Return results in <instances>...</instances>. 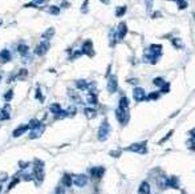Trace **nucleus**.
Segmentation results:
<instances>
[{
    "mask_svg": "<svg viewBox=\"0 0 195 194\" xmlns=\"http://www.w3.org/2000/svg\"><path fill=\"white\" fill-rule=\"evenodd\" d=\"M162 55H163V52H162L161 44H150L149 48L145 49V52H143V61L155 65L158 60L162 57Z\"/></svg>",
    "mask_w": 195,
    "mask_h": 194,
    "instance_id": "obj_1",
    "label": "nucleus"
},
{
    "mask_svg": "<svg viewBox=\"0 0 195 194\" xmlns=\"http://www.w3.org/2000/svg\"><path fill=\"white\" fill-rule=\"evenodd\" d=\"M44 168H45V162L41 161L40 158H35L33 160V175L35 180L37 181V185H40L44 181V177H45V173H44Z\"/></svg>",
    "mask_w": 195,
    "mask_h": 194,
    "instance_id": "obj_2",
    "label": "nucleus"
},
{
    "mask_svg": "<svg viewBox=\"0 0 195 194\" xmlns=\"http://www.w3.org/2000/svg\"><path fill=\"white\" fill-rule=\"evenodd\" d=\"M110 132H112V126H110V124L108 120H104V121L101 122L100 128H98V132H97V137L100 141H105L106 138L109 137Z\"/></svg>",
    "mask_w": 195,
    "mask_h": 194,
    "instance_id": "obj_3",
    "label": "nucleus"
},
{
    "mask_svg": "<svg viewBox=\"0 0 195 194\" xmlns=\"http://www.w3.org/2000/svg\"><path fill=\"white\" fill-rule=\"evenodd\" d=\"M148 141H141V142H134V144L129 145L127 148H125V150L127 152H134L139 153V154H146L148 153Z\"/></svg>",
    "mask_w": 195,
    "mask_h": 194,
    "instance_id": "obj_4",
    "label": "nucleus"
},
{
    "mask_svg": "<svg viewBox=\"0 0 195 194\" xmlns=\"http://www.w3.org/2000/svg\"><path fill=\"white\" fill-rule=\"evenodd\" d=\"M81 52L82 55H85L88 57H94V45H93V41H92L90 39L85 40V41L82 43V45H81Z\"/></svg>",
    "mask_w": 195,
    "mask_h": 194,
    "instance_id": "obj_5",
    "label": "nucleus"
},
{
    "mask_svg": "<svg viewBox=\"0 0 195 194\" xmlns=\"http://www.w3.org/2000/svg\"><path fill=\"white\" fill-rule=\"evenodd\" d=\"M116 117H117V121H118L121 125H126V124L129 122V118H130V115H129V109L117 108V109H116Z\"/></svg>",
    "mask_w": 195,
    "mask_h": 194,
    "instance_id": "obj_6",
    "label": "nucleus"
},
{
    "mask_svg": "<svg viewBox=\"0 0 195 194\" xmlns=\"http://www.w3.org/2000/svg\"><path fill=\"white\" fill-rule=\"evenodd\" d=\"M50 48V43L48 40H41L35 48V55L36 56H44Z\"/></svg>",
    "mask_w": 195,
    "mask_h": 194,
    "instance_id": "obj_7",
    "label": "nucleus"
},
{
    "mask_svg": "<svg viewBox=\"0 0 195 194\" xmlns=\"http://www.w3.org/2000/svg\"><path fill=\"white\" fill-rule=\"evenodd\" d=\"M106 88H108L109 93H116L118 90V80H117L116 75H110L108 77V84H106Z\"/></svg>",
    "mask_w": 195,
    "mask_h": 194,
    "instance_id": "obj_8",
    "label": "nucleus"
},
{
    "mask_svg": "<svg viewBox=\"0 0 195 194\" xmlns=\"http://www.w3.org/2000/svg\"><path fill=\"white\" fill-rule=\"evenodd\" d=\"M133 98L137 102H141V101H145L146 100V92L145 89L141 86H135L133 89Z\"/></svg>",
    "mask_w": 195,
    "mask_h": 194,
    "instance_id": "obj_9",
    "label": "nucleus"
},
{
    "mask_svg": "<svg viewBox=\"0 0 195 194\" xmlns=\"http://www.w3.org/2000/svg\"><path fill=\"white\" fill-rule=\"evenodd\" d=\"M44 132H45V125H44V124H40L37 128L31 129V133H29V140H36V138L41 137Z\"/></svg>",
    "mask_w": 195,
    "mask_h": 194,
    "instance_id": "obj_10",
    "label": "nucleus"
},
{
    "mask_svg": "<svg viewBox=\"0 0 195 194\" xmlns=\"http://www.w3.org/2000/svg\"><path fill=\"white\" fill-rule=\"evenodd\" d=\"M116 32H117V37H118V40H124L127 35V24L125 23V21H121V23L118 24V27H117V29H116Z\"/></svg>",
    "mask_w": 195,
    "mask_h": 194,
    "instance_id": "obj_11",
    "label": "nucleus"
},
{
    "mask_svg": "<svg viewBox=\"0 0 195 194\" xmlns=\"http://www.w3.org/2000/svg\"><path fill=\"white\" fill-rule=\"evenodd\" d=\"M89 173H90V175H92V178H94V180H100V178H102V175L105 174V168H104V166L90 168V169H89Z\"/></svg>",
    "mask_w": 195,
    "mask_h": 194,
    "instance_id": "obj_12",
    "label": "nucleus"
},
{
    "mask_svg": "<svg viewBox=\"0 0 195 194\" xmlns=\"http://www.w3.org/2000/svg\"><path fill=\"white\" fill-rule=\"evenodd\" d=\"M28 130H29L28 124H23V125H19V126L16 128V129L12 132V137H13V138H19V137L23 136V134L27 133Z\"/></svg>",
    "mask_w": 195,
    "mask_h": 194,
    "instance_id": "obj_13",
    "label": "nucleus"
},
{
    "mask_svg": "<svg viewBox=\"0 0 195 194\" xmlns=\"http://www.w3.org/2000/svg\"><path fill=\"white\" fill-rule=\"evenodd\" d=\"M73 184L78 188H84L88 184V177L85 174H77L75 175V180H73Z\"/></svg>",
    "mask_w": 195,
    "mask_h": 194,
    "instance_id": "obj_14",
    "label": "nucleus"
},
{
    "mask_svg": "<svg viewBox=\"0 0 195 194\" xmlns=\"http://www.w3.org/2000/svg\"><path fill=\"white\" fill-rule=\"evenodd\" d=\"M17 52H19V55L21 57H27L29 55V45L25 43H19L17 44Z\"/></svg>",
    "mask_w": 195,
    "mask_h": 194,
    "instance_id": "obj_15",
    "label": "nucleus"
},
{
    "mask_svg": "<svg viewBox=\"0 0 195 194\" xmlns=\"http://www.w3.org/2000/svg\"><path fill=\"white\" fill-rule=\"evenodd\" d=\"M0 60L2 63H8V61L12 60V52L8 48H4L0 51Z\"/></svg>",
    "mask_w": 195,
    "mask_h": 194,
    "instance_id": "obj_16",
    "label": "nucleus"
},
{
    "mask_svg": "<svg viewBox=\"0 0 195 194\" xmlns=\"http://www.w3.org/2000/svg\"><path fill=\"white\" fill-rule=\"evenodd\" d=\"M11 118V113H9V104L7 102L4 105V108L0 109V121H7Z\"/></svg>",
    "mask_w": 195,
    "mask_h": 194,
    "instance_id": "obj_17",
    "label": "nucleus"
},
{
    "mask_svg": "<svg viewBox=\"0 0 195 194\" xmlns=\"http://www.w3.org/2000/svg\"><path fill=\"white\" fill-rule=\"evenodd\" d=\"M54 34H56V29H54L53 27H49V28H47L45 31L43 32L41 39H43V40H48V41H50V40L54 37Z\"/></svg>",
    "mask_w": 195,
    "mask_h": 194,
    "instance_id": "obj_18",
    "label": "nucleus"
},
{
    "mask_svg": "<svg viewBox=\"0 0 195 194\" xmlns=\"http://www.w3.org/2000/svg\"><path fill=\"white\" fill-rule=\"evenodd\" d=\"M117 41H118V37H117V32H116L114 28H112V29L109 31V45H110V48H114Z\"/></svg>",
    "mask_w": 195,
    "mask_h": 194,
    "instance_id": "obj_19",
    "label": "nucleus"
},
{
    "mask_svg": "<svg viewBox=\"0 0 195 194\" xmlns=\"http://www.w3.org/2000/svg\"><path fill=\"white\" fill-rule=\"evenodd\" d=\"M76 88L80 90H88V88H89V83L86 81L85 79H78L76 80Z\"/></svg>",
    "mask_w": 195,
    "mask_h": 194,
    "instance_id": "obj_20",
    "label": "nucleus"
},
{
    "mask_svg": "<svg viewBox=\"0 0 195 194\" xmlns=\"http://www.w3.org/2000/svg\"><path fill=\"white\" fill-rule=\"evenodd\" d=\"M61 111H62L61 105H60V104H57V102H54V104H50V105H49V112L52 113V115H53L54 117H57L58 115H60Z\"/></svg>",
    "mask_w": 195,
    "mask_h": 194,
    "instance_id": "obj_21",
    "label": "nucleus"
},
{
    "mask_svg": "<svg viewBox=\"0 0 195 194\" xmlns=\"http://www.w3.org/2000/svg\"><path fill=\"white\" fill-rule=\"evenodd\" d=\"M47 12L49 13V15H52V16H58V15L61 13V8H60V5H49L47 8Z\"/></svg>",
    "mask_w": 195,
    "mask_h": 194,
    "instance_id": "obj_22",
    "label": "nucleus"
},
{
    "mask_svg": "<svg viewBox=\"0 0 195 194\" xmlns=\"http://www.w3.org/2000/svg\"><path fill=\"white\" fill-rule=\"evenodd\" d=\"M17 175H20L21 180H24V181H33V178H35L33 173H29V171H27V169H25V170H20V173L17 174Z\"/></svg>",
    "mask_w": 195,
    "mask_h": 194,
    "instance_id": "obj_23",
    "label": "nucleus"
},
{
    "mask_svg": "<svg viewBox=\"0 0 195 194\" xmlns=\"http://www.w3.org/2000/svg\"><path fill=\"white\" fill-rule=\"evenodd\" d=\"M86 101H88V104H90V105H97L98 104L97 92H89V94H88V97H86Z\"/></svg>",
    "mask_w": 195,
    "mask_h": 194,
    "instance_id": "obj_24",
    "label": "nucleus"
},
{
    "mask_svg": "<svg viewBox=\"0 0 195 194\" xmlns=\"http://www.w3.org/2000/svg\"><path fill=\"white\" fill-rule=\"evenodd\" d=\"M68 93H69V97H71V100L73 102H76V104H82V100H81V97H80L78 93H76L75 90H72V89H69Z\"/></svg>",
    "mask_w": 195,
    "mask_h": 194,
    "instance_id": "obj_25",
    "label": "nucleus"
},
{
    "mask_svg": "<svg viewBox=\"0 0 195 194\" xmlns=\"http://www.w3.org/2000/svg\"><path fill=\"white\" fill-rule=\"evenodd\" d=\"M179 186L178 178L176 177H171V178H166V188H174L176 189Z\"/></svg>",
    "mask_w": 195,
    "mask_h": 194,
    "instance_id": "obj_26",
    "label": "nucleus"
},
{
    "mask_svg": "<svg viewBox=\"0 0 195 194\" xmlns=\"http://www.w3.org/2000/svg\"><path fill=\"white\" fill-rule=\"evenodd\" d=\"M138 193L139 194H150V185H149V182L143 181L142 184H141V186H139Z\"/></svg>",
    "mask_w": 195,
    "mask_h": 194,
    "instance_id": "obj_27",
    "label": "nucleus"
},
{
    "mask_svg": "<svg viewBox=\"0 0 195 194\" xmlns=\"http://www.w3.org/2000/svg\"><path fill=\"white\" fill-rule=\"evenodd\" d=\"M62 184H64V186H65V188H71V186H72V184H73V180H72L71 174L65 173L64 175H62Z\"/></svg>",
    "mask_w": 195,
    "mask_h": 194,
    "instance_id": "obj_28",
    "label": "nucleus"
},
{
    "mask_svg": "<svg viewBox=\"0 0 195 194\" xmlns=\"http://www.w3.org/2000/svg\"><path fill=\"white\" fill-rule=\"evenodd\" d=\"M118 108H121V109H129V98L125 96H121V98H120V102H118Z\"/></svg>",
    "mask_w": 195,
    "mask_h": 194,
    "instance_id": "obj_29",
    "label": "nucleus"
},
{
    "mask_svg": "<svg viewBox=\"0 0 195 194\" xmlns=\"http://www.w3.org/2000/svg\"><path fill=\"white\" fill-rule=\"evenodd\" d=\"M15 76H16L17 80H25V79L28 77V69L27 68H21Z\"/></svg>",
    "mask_w": 195,
    "mask_h": 194,
    "instance_id": "obj_30",
    "label": "nucleus"
},
{
    "mask_svg": "<svg viewBox=\"0 0 195 194\" xmlns=\"http://www.w3.org/2000/svg\"><path fill=\"white\" fill-rule=\"evenodd\" d=\"M84 113H85L88 118H94L97 116V111L94 108H84Z\"/></svg>",
    "mask_w": 195,
    "mask_h": 194,
    "instance_id": "obj_31",
    "label": "nucleus"
},
{
    "mask_svg": "<svg viewBox=\"0 0 195 194\" xmlns=\"http://www.w3.org/2000/svg\"><path fill=\"white\" fill-rule=\"evenodd\" d=\"M127 11V7L126 5H120L116 8V17H122Z\"/></svg>",
    "mask_w": 195,
    "mask_h": 194,
    "instance_id": "obj_32",
    "label": "nucleus"
},
{
    "mask_svg": "<svg viewBox=\"0 0 195 194\" xmlns=\"http://www.w3.org/2000/svg\"><path fill=\"white\" fill-rule=\"evenodd\" d=\"M69 60L73 61V60H77V58H80L82 56V52H81V49H76V51H72V52H69Z\"/></svg>",
    "mask_w": 195,
    "mask_h": 194,
    "instance_id": "obj_33",
    "label": "nucleus"
},
{
    "mask_svg": "<svg viewBox=\"0 0 195 194\" xmlns=\"http://www.w3.org/2000/svg\"><path fill=\"white\" fill-rule=\"evenodd\" d=\"M35 98L37 101H40V102L45 101V97H44V94L41 93V88H40V86H37V88H36V90H35Z\"/></svg>",
    "mask_w": 195,
    "mask_h": 194,
    "instance_id": "obj_34",
    "label": "nucleus"
},
{
    "mask_svg": "<svg viewBox=\"0 0 195 194\" xmlns=\"http://www.w3.org/2000/svg\"><path fill=\"white\" fill-rule=\"evenodd\" d=\"M171 44H172V47L174 48H176V49H182L183 47V41L181 39H176V37H174V39H171Z\"/></svg>",
    "mask_w": 195,
    "mask_h": 194,
    "instance_id": "obj_35",
    "label": "nucleus"
},
{
    "mask_svg": "<svg viewBox=\"0 0 195 194\" xmlns=\"http://www.w3.org/2000/svg\"><path fill=\"white\" fill-rule=\"evenodd\" d=\"M172 2H174L175 4L178 5V8L181 9V11H182V9H186L187 7H189V3H187L186 0H172Z\"/></svg>",
    "mask_w": 195,
    "mask_h": 194,
    "instance_id": "obj_36",
    "label": "nucleus"
},
{
    "mask_svg": "<svg viewBox=\"0 0 195 194\" xmlns=\"http://www.w3.org/2000/svg\"><path fill=\"white\" fill-rule=\"evenodd\" d=\"M13 94H15V92H13L12 88H11V89H8V90H7V92L4 93V96H3V98H4V101L9 102V101L13 98Z\"/></svg>",
    "mask_w": 195,
    "mask_h": 194,
    "instance_id": "obj_37",
    "label": "nucleus"
},
{
    "mask_svg": "<svg viewBox=\"0 0 195 194\" xmlns=\"http://www.w3.org/2000/svg\"><path fill=\"white\" fill-rule=\"evenodd\" d=\"M80 11H81V13H84V15L89 12V0H84L82 4H81Z\"/></svg>",
    "mask_w": 195,
    "mask_h": 194,
    "instance_id": "obj_38",
    "label": "nucleus"
},
{
    "mask_svg": "<svg viewBox=\"0 0 195 194\" xmlns=\"http://www.w3.org/2000/svg\"><path fill=\"white\" fill-rule=\"evenodd\" d=\"M40 124H41V121H40V120H37V118H32L31 121H29V124H28L29 130H31V129H35V128H37Z\"/></svg>",
    "mask_w": 195,
    "mask_h": 194,
    "instance_id": "obj_39",
    "label": "nucleus"
},
{
    "mask_svg": "<svg viewBox=\"0 0 195 194\" xmlns=\"http://www.w3.org/2000/svg\"><path fill=\"white\" fill-rule=\"evenodd\" d=\"M161 97V92H151L146 94V100H158Z\"/></svg>",
    "mask_w": 195,
    "mask_h": 194,
    "instance_id": "obj_40",
    "label": "nucleus"
},
{
    "mask_svg": "<svg viewBox=\"0 0 195 194\" xmlns=\"http://www.w3.org/2000/svg\"><path fill=\"white\" fill-rule=\"evenodd\" d=\"M67 113H68V117H73V116H76V113H77V108H76V105H71L68 109H67Z\"/></svg>",
    "mask_w": 195,
    "mask_h": 194,
    "instance_id": "obj_41",
    "label": "nucleus"
},
{
    "mask_svg": "<svg viewBox=\"0 0 195 194\" xmlns=\"http://www.w3.org/2000/svg\"><path fill=\"white\" fill-rule=\"evenodd\" d=\"M19 182H20V178H19V175H16V177L13 178V181H12V182H11V184L8 185V189H7V192H9V190H12V189L15 188V186H16L17 184H19Z\"/></svg>",
    "mask_w": 195,
    "mask_h": 194,
    "instance_id": "obj_42",
    "label": "nucleus"
},
{
    "mask_svg": "<svg viewBox=\"0 0 195 194\" xmlns=\"http://www.w3.org/2000/svg\"><path fill=\"white\" fill-rule=\"evenodd\" d=\"M153 84L155 86H159L161 88L165 84V79L163 77H155V79H153Z\"/></svg>",
    "mask_w": 195,
    "mask_h": 194,
    "instance_id": "obj_43",
    "label": "nucleus"
},
{
    "mask_svg": "<svg viewBox=\"0 0 195 194\" xmlns=\"http://www.w3.org/2000/svg\"><path fill=\"white\" fill-rule=\"evenodd\" d=\"M169 90H170V83L165 81V84L161 86V93H167Z\"/></svg>",
    "mask_w": 195,
    "mask_h": 194,
    "instance_id": "obj_44",
    "label": "nucleus"
},
{
    "mask_svg": "<svg viewBox=\"0 0 195 194\" xmlns=\"http://www.w3.org/2000/svg\"><path fill=\"white\" fill-rule=\"evenodd\" d=\"M29 165H31V164L27 162V161H19V168L21 170H25L27 168H29Z\"/></svg>",
    "mask_w": 195,
    "mask_h": 194,
    "instance_id": "obj_45",
    "label": "nucleus"
},
{
    "mask_svg": "<svg viewBox=\"0 0 195 194\" xmlns=\"http://www.w3.org/2000/svg\"><path fill=\"white\" fill-rule=\"evenodd\" d=\"M60 8L61 9H67V8H71V3H69L68 2V0H62V3H61V4H60Z\"/></svg>",
    "mask_w": 195,
    "mask_h": 194,
    "instance_id": "obj_46",
    "label": "nucleus"
},
{
    "mask_svg": "<svg viewBox=\"0 0 195 194\" xmlns=\"http://www.w3.org/2000/svg\"><path fill=\"white\" fill-rule=\"evenodd\" d=\"M153 2L154 0H145V4H146V9H148V12H150L153 8Z\"/></svg>",
    "mask_w": 195,
    "mask_h": 194,
    "instance_id": "obj_47",
    "label": "nucleus"
},
{
    "mask_svg": "<svg viewBox=\"0 0 195 194\" xmlns=\"http://www.w3.org/2000/svg\"><path fill=\"white\" fill-rule=\"evenodd\" d=\"M5 181H8V174H7L5 171H3V173H0V184H2V182H5Z\"/></svg>",
    "mask_w": 195,
    "mask_h": 194,
    "instance_id": "obj_48",
    "label": "nucleus"
},
{
    "mask_svg": "<svg viewBox=\"0 0 195 194\" xmlns=\"http://www.w3.org/2000/svg\"><path fill=\"white\" fill-rule=\"evenodd\" d=\"M121 152H122V150H120V149H118V150H114V152H110L109 154L112 156V157H114V158H118V157L121 156Z\"/></svg>",
    "mask_w": 195,
    "mask_h": 194,
    "instance_id": "obj_49",
    "label": "nucleus"
},
{
    "mask_svg": "<svg viewBox=\"0 0 195 194\" xmlns=\"http://www.w3.org/2000/svg\"><path fill=\"white\" fill-rule=\"evenodd\" d=\"M172 133H174V132H172V130H170V132H169V133L166 134V136H165V137H163V138H162V140L159 141V144H163V142H165V141H167V140H169V138H170V136H171V134H172Z\"/></svg>",
    "mask_w": 195,
    "mask_h": 194,
    "instance_id": "obj_50",
    "label": "nucleus"
},
{
    "mask_svg": "<svg viewBox=\"0 0 195 194\" xmlns=\"http://www.w3.org/2000/svg\"><path fill=\"white\" fill-rule=\"evenodd\" d=\"M54 194H65V189L62 186H57L56 190H54Z\"/></svg>",
    "mask_w": 195,
    "mask_h": 194,
    "instance_id": "obj_51",
    "label": "nucleus"
},
{
    "mask_svg": "<svg viewBox=\"0 0 195 194\" xmlns=\"http://www.w3.org/2000/svg\"><path fill=\"white\" fill-rule=\"evenodd\" d=\"M49 0H32V3H35L36 5H43L45 4V3H48Z\"/></svg>",
    "mask_w": 195,
    "mask_h": 194,
    "instance_id": "obj_52",
    "label": "nucleus"
},
{
    "mask_svg": "<svg viewBox=\"0 0 195 194\" xmlns=\"http://www.w3.org/2000/svg\"><path fill=\"white\" fill-rule=\"evenodd\" d=\"M194 141H195V140H193V138H191V140H189V142H187V144L191 146V149H193V150H195V142H194Z\"/></svg>",
    "mask_w": 195,
    "mask_h": 194,
    "instance_id": "obj_53",
    "label": "nucleus"
},
{
    "mask_svg": "<svg viewBox=\"0 0 195 194\" xmlns=\"http://www.w3.org/2000/svg\"><path fill=\"white\" fill-rule=\"evenodd\" d=\"M161 16H162V15L159 13V11H155V13H153V15H151L153 19H157V17H161Z\"/></svg>",
    "mask_w": 195,
    "mask_h": 194,
    "instance_id": "obj_54",
    "label": "nucleus"
},
{
    "mask_svg": "<svg viewBox=\"0 0 195 194\" xmlns=\"http://www.w3.org/2000/svg\"><path fill=\"white\" fill-rule=\"evenodd\" d=\"M190 136H191V138H193V140H195V128L190 130Z\"/></svg>",
    "mask_w": 195,
    "mask_h": 194,
    "instance_id": "obj_55",
    "label": "nucleus"
},
{
    "mask_svg": "<svg viewBox=\"0 0 195 194\" xmlns=\"http://www.w3.org/2000/svg\"><path fill=\"white\" fill-rule=\"evenodd\" d=\"M127 83H131V84H137V83H138V80H137V79H129V80H127Z\"/></svg>",
    "mask_w": 195,
    "mask_h": 194,
    "instance_id": "obj_56",
    "label": "nucleus"
},
{
    "mask_svg": "<svg viewBox=\"0 0 195 194\" xmlns=\"http://www.w3.org/2000/svg\"><path fill=\"white\" fill-rule=\"evenodd\" d=\"M100 2L102 3V4H106V5H108L109 3H110V0H100Z\"/></svg>",
    "mask_w": 195,
    "mask_h": 194,
    "instance_id": "obj_57",
    "label": "nucleus"
},
{
    "mask_svg": "<svg viewBox=\"0 0 195 194\" xmlns=\"http://www.w3.org/2000/svg\"><path fill=\"white\" fill-rule=\"evenodd\" d=\"M2 190H3V186H2V184H0V193H2Z\"/></svg>",
    "mask_w": 195,
    "mask_h": 194,
    "instance_id": "obj_58",
    "label": "nucleus"
},
{
    "mask_svg": "<svg viewBox=\"0 0 195 194\" xmlns=\"http://www.w3.org/2000/svg\"><path fill=\"white\" fill-rule=\"evenodd\" d=\"M2 24H3V20H2V19H0V25H2Z\"/></svg>",
    "mask_w": 195,
    "mask_h": 194,
    "instance_id": "obj_59",
    "label": "nucleus"
},
{
    "mask_svg": "<svg viewBox=\"0 0 195 194\" xmlns=\"http://www.w3.org/2000/svg\"><path fill=\"white\" fill-rule=\"evenodd\" d=\"M2 77H3V76H2V73H0V81H2Z\"/></svg>",
    "mask_w": 195,
    "mask_h": 194,
    "instance_id": "obj_60",
    "label": "nucleus"
},
{
    "mask_svg": "<svg viewBox=\"0 0 195 194\" xmlns=\"http://www.w3.org/2000/svg\"><path fill=\"white\" fill-rule=\"evenodd\" d=\"M182 194H186V193H182Z\"/></svg>",
    "mask_w": 195,
    "mask_h": 194,
    "instance_id": "obj_61",
    "label": "nucleus"
}]
</instances>
